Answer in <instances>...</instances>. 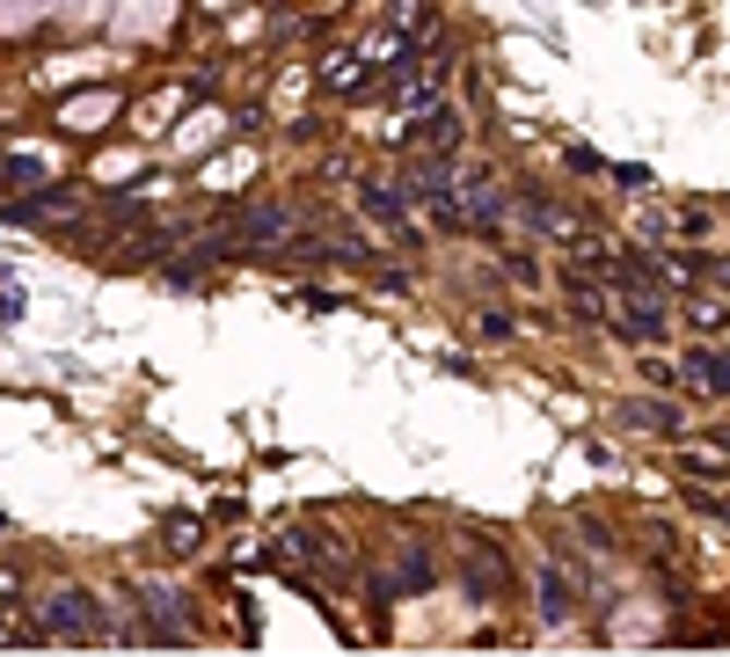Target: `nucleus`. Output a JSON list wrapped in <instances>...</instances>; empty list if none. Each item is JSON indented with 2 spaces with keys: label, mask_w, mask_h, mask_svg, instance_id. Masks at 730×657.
I'll use <instances>...</instances> for the list:
<instances>
[{
  "label": "nucleus",
  "mask_w": 730,
  "mask_h": 657,
  "mask_svg": "<svg viewBox=\"0 0 730 657\" xmlns=\"http://www.w3.org/2000/svg\"><path fill=\"white\" fill-rule=\"evenodd\" d=\"M358 205H365L373 219H388V227H410V197L380 191V183H358Z\"/></svg>",
  "instance_id": "nucleus-6"
},
{
  "label": "nucleus",
  "mask_w": 730,
  "mask_h": 657,
  "mask_svg": "<svg viewBox=\"0 0 730 657\" xmlns=\"http://www.w3.org/2000/svg\"><path fill=\"white\" fill-rule=\"evenodd\" d=\"M519 219L534 227V234H548V242H570L577 248V227H570V212H556L548 197H534V191H519Z\"/></svg>",
  "instance_id": "nucleus-2"
},
{
  "label": "nucleus",
  "mask_w": 730,
  "mask_h": 657,
  "mask_svg": "<svg viewBox=\"0 0 730 657\" xmlns=\"http://www.w3.org/2000/svg\"><path fill=\"white\" fill-rule=\"evenodd\" d=\"M45 621H51V635H73V643H102V635H118V621H110L88 592H51Z\"/></svg>",
  "instance_id": "nucleus-1"
},
{
  "label": "nucleus",
  "mask_w": 730,
  "mask_h": 657,
  "mask_svg": "<svg viewBox=\"0 0 730 657\" xmlns=\"http://www.w3.org/2000/svg\"><path fill=\"white\" fill-rule=\"evenodd\" d=\"M686 380L708 388V394H723V351H716V343H708V351H686Z\"/></svg>",
  "instance_id": "nucleus-7"
},
{
  "label": "nucleus",
  "mask_w": 730,
  "mask_h": 657,
  "mask_svg": "<svg viewBox=\"0 0 730 657\" xmlns=\"http://www.w3.org/2000/svg\"><path fill=\"white\" fill-rule=\"evenodd\" d=\"M410 139L431 146V154H453V146H461V118H453V110H431L424 124H410Z\"/></svg>",
  "instance_id": "nucleus-4"
},
{
  "label": "nucleus",
  "mask_w": 730,
  "mask_h": 657,
  "mask_svg": "<svg viewBox=\"0 0 730 657\" xmlns=\"http://www.w3.org/2000/svg\"><path fill=\"white\" fill-rule=\"evenodd\" d=\"M23 307H29L23 285H15V278H0V321H23Z\"/></svg>",
  "instance_id": "nucleus-8"
},
{
  "label": "nucleus",
  "mask_w": 730,
  "mask_h": 657,
  "mask_svg": "<svg viewBox=\"0 0 730 657\" xmlns=\"http://www.w3.org/2000/svg\"><path fill=\"white\" fill-rule=\"evenodd\" d=\"M234 234H256V242H285L292 219L278 212V205H248V212H234Z\"/></svg>",
  "instance_id": "nucleus-3"
},
{
  "label": "nucleus",
  "mask_w": 730,
  "mask_h": 657,
  "mask_svg": "<svg viewBox=\"0 0 730 657\" xmlns=\"http://www.w3.org/2000/svg\"><path fill=\"white\" fill-rule=\"evenodd\" d=\"M169 548H175V556H191V548H197V519H175V526H169Z\"/></svg>",
  "instance_id": "nucleus-9"
},
{
  "label": "nucleus",
  "mask_w": 730,
  "mask_h": 657,
  "mask_svg": "<svg viewBox=\"0 0 730 657\" xmlns=\"http://www.w3.org/2000/svg\"><path fill=\"white\" fill-rule=\"evenodd\" d=\"M577 599H570V577L562 570H540V621H570Z\"/></svg>",
  "instance_id": "nucleus-5"
}]
</instances>
